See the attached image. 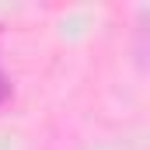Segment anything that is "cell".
I'll return each mask as SVG.
<instances>
[{"label":"cell","mask_w":150,"mask_h":150,"mask_svg":"<svg viewBox=\"0 0 150 150\" xmlns=\"http://www.w3.org/2000/svg\"><path fill=\"white\" fill-rule=\"evenodd\" d=\"M7 98V80H4V74H0V101Z\"/></svg>","instance_id":"6da1fadb"}]
</instances>
